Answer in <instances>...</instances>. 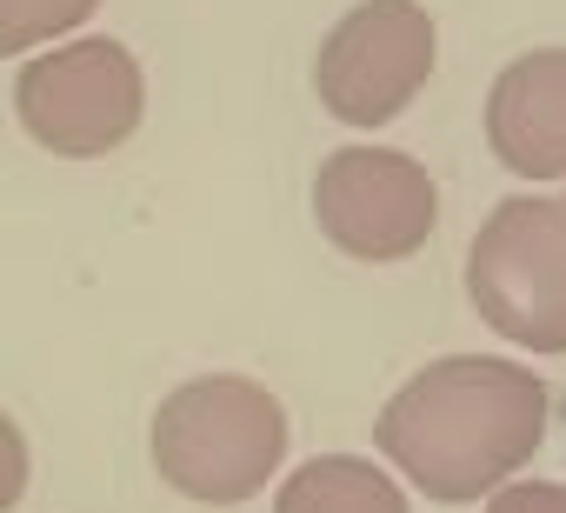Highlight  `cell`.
Wrapping results in <instances>:
<instances>
[{
	"label": "cell",
	"mask_w": 566,
	"mask_h": 513,
	"mask_svg": "<svg viewBox=\"0 0 566 513\" xmlns=\"http://www.w3.org/2000/svg\"><path fill=\"white\" fill-rule=\"evenodd\" d=\"M546 433V387L520 360L453 354L420 367L374 427V447L440 506H467L513 480Z\"/></svg>",
	"instance_id": "6da1fadb"
},
{
	"label": "cell",
	"mask_w": 566,
	"mask_h": 513,
	"mask_svg": "<svg viewBox=\"0 0 566 513\" xmlns=\"http://www.w3.org/2000/svg\"><path fill=\"white\" fill-rule=\"evenodd\" d=\"M287 453V413L247 374H200L154 413V467L200 506H240Z\"/></svg>",
	"instance_id": "7a4b0ae2"
},
{
	"label": "cell",
	"mask_w": 566,
	"mask_h": 513,
	"mask_svg": "<svg viewBox=\"0 0 566 513\" xmlns=\"http://www.w3.org/2000/svg\"><path fill=\"white\" fill-rule=\"evenodd\" d=\"M467 294L500 341L566 354V220L559 200H500L467 253Z\"/></svg>",
	"instance_id": "3957f363"
},
{
	"label": "cell",
	"mask_w": 566,
	"mask_h": 513,
	"mask_svg": "<svg viewBox=\"0 0 566 513\" xmlns=\"http://www.w3.org/2000/svg\"><path fill=\"white\" fill-rule=\"evenodd\" d=\"M14 114H21L28 140H41L48 154L94 160V154H114L140 127L147 81H140V61L120 41L87 34V41H67V48L21 67Z\"/></svg>",
	"instance_id": "277c9868"
},
{
	"label": "cell",
	"mask_w": 566,
	"mask_h": 513,
	"mask_svg": "<svg viewBox=\"0 0 566 513\" xmlns=\"http://www.w3.org/2000/svg\"><path fill=\"white\" fill-rule=\"evenodd\" d=\"M433 74V21L420 0H360L321 41L314 94L347 127H387Z\"/></svg>",
	"instance_id": "5b68a950"
},
{
	"label": "cell",
	"mask_w": 566,
	"mask_h": 513,
	"mask_svg": "<svg viewBox=\"0 0 566 513\" xmlns=\"http://www.w3.org/2000/svg\"><path fill=\"white\" fill-rule=\"evenodd\" d=\"M440 213L433 174L400 147H340L314 174V220L354 261H407Z\"/></svg>",
	"instance_id": "8992f818"
},
{
	"label": "cell",
	"mask_w": 566,
	"mask_h": 513,
	"mask_svg": "<svg viewBox=\"0 0 566 513\" xmlns=\"http://www.w3.org/2000/svg\"><path fill=\"white\" fill-rule=\"evenodd\" d=\"M486 140L520 180L566 174V48L520 54L486 94Z\"/></svg>",
	"instance_id": "52a82bcc"
},
{
	"label": "cell",
	"mask_w": 566,
	"mask_h": 513,
	"mask_svg": "<svg viewBox=\"0 0 566 513\" xmlns=\"http://www.w3.org/2000/svg\"><path fill=\"white\" fill-rule=\"evenodd\" d=\"M273 513H407V493L374 460L321 453V460H307V467L287 473Z\"/></svg>",
	"instance_id": "ba28073f"
},
{
	"label": "cell",
	"mask_w": 566,
	"mask_h": 513,
	"mask_svg": "<svg viewBox=\"0 0 566 513\" xmlns=\"http://www.w3.org/2000/svg\"><path fill=\"white\" fill-rule=\"evenodd\" d=\"M94 8L101 0H0V61L74 34L81 21H94Z\"/></svg>",
	"instance_id": "9c48e42d"
},
{
	"label": "cell",
	"mask_w": 566,
	"mask_h": 513,
	"mask_svg": "<svg viewBox=\"0 0 566 513\" xmlns=\"http://www.w3.org/2000/svg\"><path fill=\"white\" fill-rule=\"evenodd\" d=\"M28 440H21V427L0 413V513H14L21 506V493H28Z\"/></svg>",
	"instance_id": "30bf717a"
},
{
	"label": "cell",
	"mask_w": 566,
	"mask_h": 513,
	"mask_svg": "<svg viewBox=\"0 0 566 513\" xmlns=\"http://www.w3.org/2000/svg\"><path fill=\"white\" fill-rule=\"evenodd\" d=\"M486 513H566V486L559 480H520V486L493 493Z\"/></svg>",
	"instance_id": "8fae6325"
},
{
	"label": "cell",
	"mask_w": 566,
	"mask_h": 513,
	"mask_svg": "<svg viewBox=\"0 0 566 513\" xmlns=\"http://www.w3.org/2000/svg\"><path fill=\"white\" fill-rule=\"evenodd\" d=\"M559 220H566V193H559Z\"/></svg>",
	"instance_id": "7c38bea8"
}]
</instances>
